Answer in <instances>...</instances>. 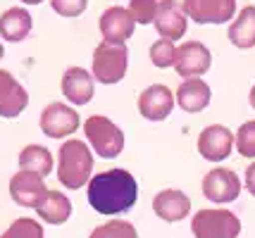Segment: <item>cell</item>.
I'll return each instance as SVG.
<instances>
[{
  "label": "cell",
  "mask_w": 255,
  "mask_h": 238,
  "mask_svg": "<svg viewBox=\"0 0 255 238\" xmlns=\"http://www.w3.org/2000/svg\"><path fill=\"white\" fill-rule=\"evenodd\" d=\"M89 205L100 215L129 212L138 198L136 179L127 169H108L89 179Z\"/></svg>",
  "instance_id": "1"
},
{
  "label": "cell",
  "mask_w": 255,
  "mask_h": 238,
  "mask_svg": "<svg viewBox=\"0 0 255 238\" xmlns=\"http://www.w3.org/2000/svg\"><path fill=\"white\" fill-rule=\"evenodd\" d=\"M91 171H93L91 148L77 138L65 141L57 150V179H60V183L69 191H77L89 183Z\"/></svg>",
  "instance_id": "2"
},
{
  "label": "cell",
  "mask_w": 255,
  "mask_h": 238,
  "mask_svg": "<svg viewBox=\"0 0 255 238\" xmlns=\"http://www.w3.org/2000/svg\"><path fill=\"white\" fill-rule=\"evenodd\" d=\"M84 134H86V141L91 143L93 153L103 159H112L117 158L124 150V134L122 129L115 124L108 117H100V114H93L84 122Z\"/></svg>",
  "instance_id": "3"
},
{
  "label": "cell",
  "mask_w": 255,
  "mask_h": 238,
  "mask_svg": "<svg viewBox=\"0 0 255 238\" xmlns=\"http://www.w3.org/2000/svg\"><path fill=\"white\" fill-rule=\"evenodd\" d=\"M127 65H129V50L124 43H110V41H103L96 53H93V67H91V77L98 81V83H117L124 79L127 74Z\"/></svg>",
  "instance_id": "4"
},
{
  "label": "cell",
  "mask_w": 255,
  "mask_h": 238,
  "mask_svg": "<svg viewBox=\"0 0 255 238\" xmlns=\"http://www.w3.org/2000/svg\"><path fill=\"white\" fill-rule=\"evenodd\" d=\"M191 231L196 238H239L241 222L229 210H200L193 215Z\"/></svg>",
  "instance_id": "5"
},
{
  "label": "cell",
  "mask_w": 255,
  "mask_h": 238,
  "mask_svg": "<svg viewBox=\"0 0 255 238\" xmlns=\"http://www.w3.org/2000/svg\"><path fill=\"white\" fill-rule=\"evenodd\" d=\"M81 119L74 107L67 102H50L41 112V131L48 138H67L79 129Z\"/></svg>",
  "instance_id": "6"
},
{
  "label": "cell",
  "mask_w": 255,
  "mask_h": 238,
  "mask_svg": "<svg viewBox=\"0 0 255 238\" xmlns=\"http://www.w3.org/2000/svg\"><path fill=\"white\" fill-rule=\"evenodd\" d=\"M203 195L215 205L234 203L241 195V179L236 176V171L217 167V169L205 174V179H203Z\"/></svg>",
  "instance_id": "7"
},
{
  "label": "cell",
  "mask_w": 255,
  "mask_h": 238,
  "mask_svg": "<svg viewBox=\"0 0 255 238\" xmlns=\"http://www.w3.org/2000/svg\"><path fill=\"white\" fill-rule=\"evenodd\" d=\"M181 10L196 24H227L236 12V0H184Z\"/></svg>",
  "instance_id": "8"
},
{
  "label": "cell",
  "mask_w": 255,
  "mask_h": 238,
  "mask_svg": "<svg viewBox=\"0 0 255 238\" xmlns=\"http://www.w3.org/2000/svg\"><path fill=\"white\" fill-rule=\"evenodd\" d=\"M212 65V55L210 50L203 46L200 41H189V43H181L174 50V65L179 77L189 79V77H200L205 74Z\"/></svg>",
  "instance_id": "9"
},
{
  "label": "cell",
  "mask_w": 255,
  "mask_h": 238,
  "mask_svg": "<svg viewBox=\"0 0 255 238\" xmlns=\"http://www.w3.org/2000/svg\"><path fill=\"white\" fill-rule=\"evenodd\" d=\"M234 150V136L232 131L222 124H212L203 129L198 136V153L208 162H222L232 155Z\"/></svg>",
  "instance_id": "10"
},
{
  "label": "cell",
  "mask_w": 255,
  "mask_h": 238,
  "mask_svg": "<svg viewBox=\"0 0 255 238\" xmlns=\"http://www.w3.org/2000/svg\"><path fill=\"white\" fill-rule=\"evenodd\" d=\"M174 107V95L165 83H153L138 95V112L148 122H162Z\"/></svg>",
  "instance_id": "11"
},
{
  "label": "cell",
  "mask_w": 255,
  "mask_h": 238,
  "mask_svg": "<svg viewBox=\"0 0 255 238\" xmlns=\"http://www.w3.org/2000/svg\"><path fill=\"white\" fill-rule=\"evenodd\" d=\"M153 24H155L157 34L167 41H179L186 34V14L177 0H160L155 7Z\"/></svg>",
  "instance_id": "12"
},
{
  "label": "cell",
  "mask_w": 255,
  "mask_h": 238,
  "mask_svg": "<svg viewBox=\"0 0 255 238\" xmlns=\"http://www.w3.org/2000/svg\"><path fill=\"white\" fill-rule=\"evenodd\" d=\"M29 105V93L12 77L10 72L0 69V117L17 119Z\"/></svg>",
  "instance_id": "13"
},
{
  "label": "cell",
  "mask_w": 255,
  "mask_h": 238,
  "mask_svg": "<svg viewBox=\"0 0 255 238\" xmlns=\"http://www.w3.org/2000/svg\"><path fill=\"white\" fill-rule=\"evenodd\" d=\"M45 191L48 188L43 183V176H38L33 171L19 169L10 179V198L22 207H36L45 195Z\"/></svg>",
  "instance_id": "14"
},
{
  "label": "cell",
  "mask_w": 255,
  "mask_h": 238,
  "mask_svg": "<svg viewBox=\"0 0 255 238\" xmlns=\"http://www.w3.org/2000/svg\"><path fill=\"white\" fill-rule=\"evenodd\" d=\"M136 22L129 14L127 7H110L100 14V34L103 41H110V43H127L131 38Z\"/></svg>",
  "instance_id": "15"
},
{
  "label": "cell",
  "mask_w": 255,
  "mask_h": 238,
  "mask_svg": "<svg viewBox=\"0 0 255 238\" xmlns=\"http://www.w3.org/2000/svg\"><path fill=\"white\" fill-rule=\"evenodd\" d=\"M96 93V79L91 77V72L81 67H69L62 74V95L72 105H86L93 100Z\"/></svg>",
  "instance_id": "16"
},
{
  "label": "cell",
  "mask_w": 255,
  "mask_h": 238,
  "mask_svg": "<svg viewBox=\"0 0 255 238\" xmlns=\"http://www.w3.org/2000/svg\"><path fill=\"white\" fill-rule=\"evenodd\" d=\"M191 210V200L186 193L177 191V188H167V191H160L153 200V212H155L162 222H181L189 217Z\"/></svg>",
  "instance_id": "17"
},
{
  "label": "cell",
  "mask_w": 255,
  "mask_h": 238,
  "mask_svg": "<svg viewBox=\"0 0 255 238\" xmlns=\"http://www.w3.org/2000/svg\"><path fill=\"white\" fill-rule=\"evenodd\" d=\"M210 86L200 77H189V79L181 81V86L177 88V102L181 110L186 112H200L210 105Z\"/></svg>",
  "instance_id": "18"
},
{
  "label": "cell",
  "mask_w": 255,
  "mask_h": 238,
  "mask_svg": "<svg viewBox=\"0 0 255 238\" xmlns=\"http://www.w3.org/2000/svg\"><path fill=\"white\" fill-rule=\"evenodd\" d=\"M33 210H36V215L41 217L45 224L60 227V224H65L67 219L72 217V200L62 191H45L41 203L36 205Z\"/></svg>",
  "instance_id": "19"
},
{
  "label": "cell",
  "mask_w": 255,
  "mask_h": 238,
  "mask_svg": "<svg viewBox=\"0 0 255 238\" xmlns=\"http://www.w3.org/2000/svg\"><path fill=\"white\" fill-rule=\"evenodd\" d=\"M33 19L29 10L24 7H10L0 14V36L7 41V43H19L26 36L31 34Z\"/></svg>",
  "instance_id": "20"
},
{
  "label": "cell",
  "mask_w": 255,
  "mask_h": 238,
  "mask_svg": "<svg viewBox=\"0 0 255 238\" xmlns=\"http://www.w3.org/2000/svg\"><path fill=\"white\" fill-rule=\"evenodd\" d=\"M229 41L236 48H248L255 46V7L248 5L241 10V14L234 19V24L229 26Z\"/></svg>",
  "instance_id": "21"
},
{
  "label": "cell",
  "mask_w": 255,
  "mask_h": 238,
  "mask_svg": "<svg viewBox=\"0 0 255 238\" xmlns=\"http://www.w3.org/2000/svg\"><path fill=\"white\" fill-rule=\"evenodd\" d=\"M19 167L26 171H33V174H38V176H48V174H53V155H50V150L43 146H26L19 153Z\"/></svg>",
  "instance_id": "22"
},
{
  "label": "cell",
  "mask_w": 255,
  "mask_h": 238,
  "mask_svg": "<svg viewBox=\"0 0 255 238\" xmlns=\"http://www.w3.org/2000/svg\"><path fill=\"white\" fill-rule=\"evenodd\" d=\"M0 238H43V224L31 217H19L2 231Z\"/></svg>",
  "instance_id": "23"
},
{
  "label": "cell",
  "mask_w": 255,
  "mask_h": 238,
  "mask_svg": "<svg viewBox=\"0 0 255 238\" xmlns=\"http://www.w3.org/2000/svg\"><path fill=\"white\" fill-rule=\"evenodd\" d=\"M89 238H138L133 224L124 222V219H112L108 224H100L91 231Z\"/></svg>",
  "instance_id": "24"
},
{
  "label": "cell",
  "mask_w": 255,
  "mask_h": 238,
  "mask_svg": "<svg viewBox=\"0 0 255 238\" xmlns=\"http://www.w3.org/2000/svg\"><path fill=\"white\" fill-rule=\"evenodd\" d=\"M174 41H167V38H160L150 46V62L155 65L157 69H167L174 65Z\"/></svg>",
  "instance_id": "25"
},
{
  "label": "cell",
  "mask_w": 255,
  "mask_h": 238,
  "mask_svg": "<svg viewBox=\"0 0 255 238\" xmlns=\"http://www.w3.org/2000/svg\"><path fill=\"white\" fill-rule=\"evenodd\" d=\"M234 143L244 158L255 159V122H246V124L239 126V134L234 138Z\"/></svg>",
  "instance_id": "26"
},
{
  "label": "cell",
  "mask_w": 255,
  "mask_h": 238,
  "mask_svg": "<svg viewBox=\"0 0 255 238\" xmlns=\"http://www.w3.org/2000/svg\"><path fill=\"white\" fill-rule=\"evenodd\" d=\"M155 7H157V0H131L129 2V14L133 17L136 24H150L153 17H155Z\"/></svg>",
  "instance_id": "27"
},
{
  "label": "cell",
  "mask_w": 255,
  "mask_h": 238,
  "mask_svg": "<svg viewBox=\"0 0 255 238\" xmlns=\"http://www.w3.org/2000/svg\"><path fill=\"white\" fill-rule=\"evenodd\" d=\"M50 7L60 17H79L89 7V0H50Z\"/></svg>",
  "instance_id": "28"
},
{
  "label": "cell",
  "mask_w": 255,
  "mask_h": 238,
  "mask_svg": "<svg viewBox=\"0 0 255 238\" xmlns=\"http://www.w3.org/2000/svg\"><path fill=\"white\" fill-rule=\"evenodd\" d=\"M246 191L251 195H255V162L246 169Z\"/></svg>",
  "instance_id": "29"
},
{
  "label": "cell",
  "mask_w": 255,
  "mask_h": 238,
  "mask_svg": "<svg viewBox=\"0 0 255 238\" xmlns=\"http://www.w3.org/2000/svg\"><path fill=\"white\" fill-rule=\"evenodd\" d=\"M248 100H251V105H253V110H255V86L251 88V95H248Z\"/></svg>",
  "instance_id": "30"
},
{
  "label": "cell",
  "mask_w": 255,
  "mask_h": 238,
  "mask_svg": "<svg viewBox=\"0 0 255 238\" xmlns=\"http://www.w3.org/2000/svg\"><path fill=\"white\" fill-rule=\"evenodd\" d=\"M24 5H41V2H43V0H22Z\"/></svg>",
  "instance_id": "31"
},
{
  "label": "cell",
  "mask_w": 255,
  "mask_h": 238,
  "mask_svg": "<svg viewBox=\"0 0 255 238\" xmlns=\"http://www.w3.org/2000/svg\"><path fill=\"white\" fill-rule=\"evenodd\" d=\"M2 55H5V48H2V43H0V60H2Z\"/></svg>",
  "instance_id": "32"
}]
</instances>
